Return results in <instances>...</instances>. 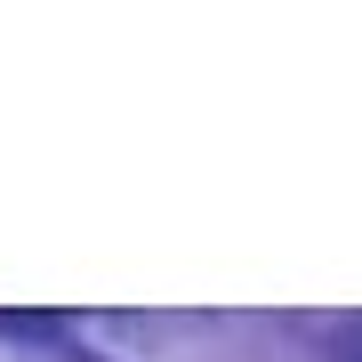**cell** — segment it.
<instances>
[{"label":"cell","mask_w":362,"mask_h":362,"mask_svg":"<svg viewBox=\"0 0 362 362\" xmlns=\"http://www.w3.org/2000/svg\"><path fill=\"white\" fill-rule=\"evenodd\" d=\"M0 338H40V346H57L65 322H40V314H0Z\"/></svg>","instance_id":"6da1fadb"},{"label":"cell","mask_w":362,"mask_h":362,"mask_svg":"<svg viewBox=\"0 0 362 362\" xmlns=\"http://www.w3.org/2000/svg\"><path fill=\"white\" fill-rule=\"evenodd\" d=\"M330 362H362V322H346V330L330 338Z\"/></svg>","instance_id":"7a4b0ae2"}]
</instances>
